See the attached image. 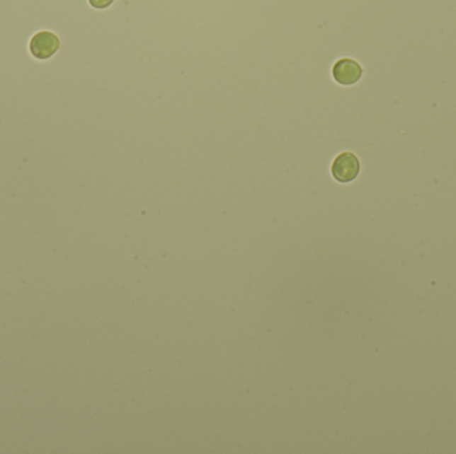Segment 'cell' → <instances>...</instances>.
<instances>
[{
	"label": "cell",
	"mask_w": 456,
	"mask_h": 454,
	"mask_svg": "<svg viewBox=\"0 0 456 454\" xmlns=\"http://www.w3.org/2000/svg\"><path fill=\"white\" fill-rule=\"evenodd\" d=\"M30 52L38 60H47L54 57L60 47V39L57 35L50 31H40L30 40Z\"/></svg>",
	"instance_id": "2"
},
{
	"label": "cell",
	"mask_w": 456,
	"mask_h": 454,
	"mask_svg": "<svg viewBox=\"0 0 456 454\" xmlns=\"http://www.w3.org/2000/svg\"><path fill=\"white\" fill-rule=\"evenodd\" d=\"M363 75L362 66L354 59L344 57L338 60L332 67V76L336 83L342 86H353L358 83Z\"/></svg>",
	"instance_id": "3"
},
{
	"label": "cell",
	"mask_w": 456,
	"mask_h": 454,
	"mask_svg": "<svg viewBox=\"0 0 456 454\" xmlns=\"http://www.w3.org/2000/svg\"><path fill=\"white\" fill-rule=\"evenodd\" d=\"M115 0H89L90 6L96 8V10H104V8H108Z\"/></svg>",
	"instance_id": "4"
},
{
	"label": "cell",
	"mask_w": 456,
	"mask_h": 454,
	"mask_svg": "<svg viewBox=\"0 0 456 454\" xmlns=\"http://www.w3.org/2000/svg\"><path fill=\"white\" fill-rule=\"evenodd\" d=\"M359 172H360V161L353 152L339 153L331 165L332 177L342 184L354 182L359 176Z\"/></svg>",
	"instance_id": "1"
}]
</instances>
